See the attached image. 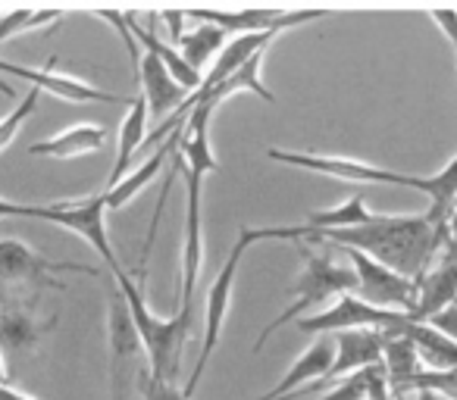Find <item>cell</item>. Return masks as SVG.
<instances>
[{"label":"cell","instance_id":"obj_31","mask_svg":"<svg viewBox=\"0 0 457 400\" xmlns=\"http://www.w3.org/2000/svg\"><path fill=\"white\" fill-rule=\"evenodd\" d=\"M45 204H13L7 197H0V219H41Z\"/></svg>","mask_w":457,"mask_h":400},{"label":"cell","instance_id":"obj_11","mask_svg":"<svg viewBox=\"0 0 457 400\" xmlns=\"http://www.w3.org/2000/svg\"><path fill=\"white\" fill-rule=\"evenodd\" d=\"M376 363H382V331H376V329L338 331L336 335V360H332L329 372H326L323 379L311 381V385L298 388V391L292 394V400L320 391L326 381H336V379H342V375H354L367 366H376Z\"/></svg>","mask_w":457,"mask_h":400},{"label":"cell","instance_id":"obj_33","mask_svg":"<svg viewBox=\"0 0 457 400\" xmlns=\"http://www.w3.org/2000/svg\"><path fill=\"white\" fill-rule=\"evenodd\" d=\"M429 325H432V329L442 331V335H448L451 341L457 344V304H451L448 310L436 313V316L429 319Z\"/></svg>","mask_w":457,"mask_h":400},{"label":"cell","instance_id":"obj_10","mask_svg":"<svg viewBox=\"0 0 457 400\" xmlns=\"http://www.w3.org/2000/svg\"><path fill=\"white\" fill-rule=\"evenodd\" d=\"M185 176V241H182V306L179 310L195 316V285L204 266V176L182 166Z\"/></svg>","mask_w":457,"mask_h":400},{"label":"cell","instance_id":"obj_4","mask_svg":"<svg viewBox=\"0 0 457 400\" xmlns=\"http://www.w3.org/2000/svg\"><path fill=\"white\" fill-rule=\"evenodd\" d=\"M323 254H313V250L301 248V257H304V273H301V279L292 285V298H298L295 304H288L286 310L279 313L276 319H270L267 325H263V331L257 335L254 341V354H261V347L270 341V335H273L276 329H282V325H288L292 319H301V313L311 310V306L323 304V300L329 298H342V294H354L357 291V273L348 266H338L336 260H332L329 254V244H323Z\"/></svg>","mask_w":457,"mask_h":400},{"label":"cell","instance_id":"obj_6","mask_svg":"<svg viewBox=\"0 0 457 400\" xmlns=\"http://www.w3.org/2000/svg\"><path fill=\"white\" fill-rule=\"evenodd\" d=\"M407 322H413L407 313L373 306V304H367L361 294H342L329 310H320V313H313V316H301L298 331H304V335H326V331L338 335V331H351V329L392 331Z\"/></svg>","mask_w":457,"mask_h":400},{"label":"cell","instance_id":"obj_25","mask_svg":"<svg viewBox=\"0 0 457 400\" xmlns=\"http://www.w3.org/2000/svg\"><path fill=\"white\" fill-rule=\"evenodd\" d=\"M363 200H367V197H363V191H354V194H351L348 200H342V204L332 207V210L311 213L304 225H307V229H313V232H329V229H357V225H367L370 219L376 216V213H370Z\"/></svg>","mask_w":457,"mask_h":400},{"label":"cell","instance_id":"obj_12","mask_svg":"<svg viewBox=\"0 0 457 400\" xmlns=\"http://www.w3.org/2000/svg\"><path fill=\"white\" fill-rule=\"evenodd\" d=\"M57 325V316L41 319L35 313V300L22 304L16 298H7L0 306V350L4 354H32L41 347L47 335Z\"/></svg>","mask_w":457,"mask_h":400},{"label":"cell","instance_id":"obj_20","mask_svg":"<svg viewBox=\"0 0 457 400\" xmlns=\"http://www.w3.org/2000/svg\"><path fill=\"white\" fill-rule=\"evenodd\" d=\"M129 29H132V35L138 38L141 51H151L154 57H157L160 63L166 66V72H170V76L176 78V82L182 85L188 94H195V91L201 88V85H204V72H197L195 66H188V60H185L172 45L160 41L157 32H154V26L151 29L138 26V13H129Z\"/></svg>","mask_w":457,"mask_h":400},{"label":"cell","instance_id":"obj_8","mask_svg":"<svg viewBox=\"0 0 457 400\" xmlns=\"http://www.w3.org/2000/svg\"><path fill=\"white\" fill-rule=\"evenodd\" d=\"M351 260V269L357 273V291L367 304L382 306V310H401L411 316L417 306V282L404 279L395 269L382 266V263L370 260L367 254L354 248H342Z\"/></svg>","mask_w":457,"mask_h":400},{"label":"cell","instance_id":"obj_5","mask_svg":"<svg viewBox=\"0 0 457 400\" xmlns=\"http://www.w3.org/2000/svg\"><path fill=\"white\" fill-rule=\"evenodd\" d=\"M60 273H79V275H101L95 266L72 260H47L38 250H32L20 238H0V285H32L35 291L41 288H57L63 291Z\"/></svg>","mask_w":457,"mask_h":400},{"label":"cell","instance_id":"obj_19","mask_svg":"<svg viewBox=\"0 0 457 400\" xmlns=\"http://www.w3.org/2000/svg\"><path fill=\"white\" fill-rule=\"evenodd\" d=\"M332 360H336V344H329L326 338H320V341H313L311 347L304 350V354L298 356V360L292 363V369H288L286 375L279 379V385L273 388V391H267L261 400H282V397H292L298 388L311 385V381L323 379L326 372H329Z\"/></svg>","mask_w":457,"mask_h":400},{"label":"cell","instance_id":"obj_29","mask_svg":"<svg viewBox=\"0 0 457 400\" xmlns=\"http://www.w3.org/2000/svg\"><path fill=\"white\" fill-rule=\"evenodd\" d=\"M138 391L145 400H191L182 388H176V381H163L157 375H151L147 363L138 369Z\"/></svg>","mask_w":457,"mask_h":400},{"label":"cell","instance_id":"obj_35","mask_svg":"<svg viewBox=\"0 0 457 400\" xmlns=\"http://www.w3.org/2000/svg\"><path fill=\"white\" fill-rule=\"evenodd\" d=\"M0 400H35V397L16 391V388H10V385H0Z\"/></svg>","mask_w":457,"mask_h":400},{"label":"cell","instance_id":"obj_17","mask_svg":"<svg viewBox=\"0 0 457 400\" xmlns=\"http://www.w3.org/2000/svg\"><path fill=\"white\" fill-rule=\"evenodd\" d=\"M110 132L104 126H95V122H79V126H70L63 132H57L54 138L35 141L29 147L32 157H57V159H72V157H88L95 151H104Z\"/></svg>","mask_w":457,"mask_h":400},{"label":"cell","instance_id":"obj_3","mask_svg":"<svg viewBox=\"0 0 457 400\" xmlns=\"http://www.w3.org/2000/svg\"><path fill=\"white\" fill-rule=\"evenodd\" d=\"M116 285H120L122 298L129 300V310H132V319L138 325V335L147 347V369L151 375L163 381H176L179 366H182V350L185 341L191 338L195 331V316L179 310L172 319H160L147 310V300H145V288L138 282L129 279V273L116 269Z\"/></svg>","mask_w":457,"mask_h":400},{"label":"cell","instance_id":"obj_30","mask_svg":"<svg viewBox=\"0 0 457 400\" xmlns=\"http://www.w3.org/2000/svg\"><path fill=\"white\" fill-rule=\"evenodd\" d=\"M323 400H367V379H363V369L342 381L336 391H329Z\"/></svg>","mask_w":457,"mask_h":400},{"label":"cell","instance_id":"obj_18","mask_svg":"<svg viewBox=\"0 0 457 400\" xmlns=\"http://www.w3.org/2000/svg\"><path fill=\"white\" fill-rule=\"evenodd\" d=\"M179 141H182V128L179 132L170 135V141H166L163 147H157V153L154 157H147L145 163L138 166L135 172H129L126 178H122L120 184H113V188H104V197H107V210H122L126 204H132L135 197L141 194V191L147 188V184L154 182V178L160 176V172L166 169V163H170V157L179 151Z\"/></svg>","mask_w":457,"mask_h":400},{"label":"cell","instance_id":"obj_37","mask_svg":"<svg viewBox=\"0 0 457 400\" xmlns=\"http://www.w3.org/2000/svg\"><path fill=\"white\" fill-rule=\"evenodd\" d=\"M417 400H448V397L438 391H417Z\"/></svg>","mask_w":457,"mask_h":400},{"label":"cell","instance_id":"obj_23","mask_svg":"<svg viewBox=\"0 0 457 400\" xmlns=\"http://www.w3.org/2000/svg\"><path fill=\"white\" fill-rule=\"evenodd\" d=\"M401 335L411 338V344L417 347V356L429 372H448L457 366V344L448 335H442L438 329H432L429 322H407L401 329Z\"/></svg>","mask_w":457,"mask_h":400},{"label":"cell","instance_id":"obj_2","mask_svg":"<svg viewBox=\"0 0 457 400\" xmlns=\"http://www.w3.org/2000/svg\"><path fill=\"white\" fill-rule=\"evenodd\" d=\"M307 238V225H267V229H248L242 225L238 232V241L232 244L228 250L226 263H222L220 275L213 279L210 285V294H207V316H204V344H201V356L195 363V372H191L188 385L182 388L185 394H195L197 381H201L204 369H207L210 356L216 350V341H220V331H222V322H226V313H228V300H232V288H236V275H238V266H242V257L251 244L257 241H304Z\"/></svg>","mask_w":457,"mask_h":400},{"label":"cell","instance_id":"obj_24","mask_svg":"<svg viewBox=\"0 0 457 400\" xmlns=\"http://www.w3.org/2000/svg\"><path fill=\"white\" fill-rule=\"evenodd\" d=\"M188 20L207 22L222 32H236V35H254V32H270V29L279 26V20L286 13H276V10H238V13H220V10H185Z\"/></svg>","mask_w":457,"mask_h":400},{"label":"cell","instance_id":"obj_26","mask_svg":"<svg viewBox=\"0 0 457 400\" xmlns=\"http://www.w3.org/2000/svg\"><path fill=\"white\" fill-rule=\"evenodd\" d=\"M222 47H226V32L216 29V26H207V22H201L195 32L182 35V41L176 45V51L188 60V66H195V69L201 72L204 66H213V60L220 57Z\"/></svg>","mask_w":457,"mask_h":400},{"label":"cell","instance_id":"obj_13","mask_svg":"<svg viewBox=\"0 0 457 400\" xmlns=\"http://www.w3.org/2000/svg\"><path fill=\"white\" fill-rule=\"evenodd\" d=\"M110 354H113V363H110V381H113V397L122 400V375H126V366L132 360H141L147 354L145 341L138 335V325L132 319V310H129V300L122 298V291H110Z\"/></svg>","mask_w":457,"mask_h":400},{"label":"cell","instance_id":"obj_38","mask_svg":"<svg viewBox=\"0 0 457 400\" xmlns=\"http://www.w3.org/2000/svg\"><path fill=\"white\" fill-rule=\"evenodd\" d=\"M0 385H7V369H4V350H0Z\"/></svg>","mask_w":457,"mask_h":400},{"label":"cell","instance_id":"obj_32","mask_svg":"<svg viewBox=\"0 0 457 400\" xmlns=\"http://www.w3.org/2000/svg\"><path fill=\"white\" fill-rule=\"evenodd\" d=\"M429 16H432V22H438V29H442L448 45L454 47V53H457V10H432Z\"/></svg>","mask_w":457,"mask_h":400},{"label":"cell","instance_id":"obj_21","mask_svg":"<svg viewBox=\"0 0 457 400\" xmlns=\"http://www.w3.org/2000/svg\"><path fill=\"white\" fill-rule=\"evenodd\" d=\"M382 366H386L388 385H392L395 397H404L411 381L423 372L420 369L417 347L401 331H382Z\"/></svg>","mask_w":457,"mask_h":400},{"label":"cell","instance_id":"obj_9","mask_svg":"<svg viewBox=\"0 0 457 400\" xmlns=\"http://www.w3.org/2000/svg\"><path fill=\"white\" fill-rule=\"evenodd\" d=\"M107 213H110L107 197H104V191H101V194H91V197H85V200H54V204H45L41 219H45V223H57V225H63V229L82 235L85 241L101 254V260L110 266V273H116V269H122V266L107 241V225H104Z\"/></svg>","mask_w":457,"mask_h":400},{"label":"cell","instance_id":"obj_14","mask_svg":"<svg viewBox=\"0 0 457 400\" xmlns=\"http://www.w3.org/2000/svg\"><path fill=\"white\" fill-rule=\"evenodd\" d=\"M0 72L26 78V82H32V88H38L41 94L47 91V94L60 97V101H66V103H122V97L110 94V91H101V88H95V85L82 82V78L66 76V72H54V60H51V66H41V69L0 60Z\"/></svg>","mask_w":457,"mask_h":400},{"label":"cell","instance_id":"obj_22","mask_svg":"<svg viewBox=\"0 0 457 400\" xmlns=\"http://www.w3.org/2000/svg\"><path fill=\"white\" fill-rule=\"evenodd\" d=\"M147 101L145 97H132L129 101V113L122 116L120 122V151H116V159H113V169H110V178H107V188L120 184L122 178L129 176V163H132L135 151L147 141Z\"/></svg>","mask_w":457,"mask_h":400},{"label":"cell","instance_id":"obj_34","mask_svg":"<svg viewBox=\"0 0 457 400\" xmlns=\"http://www.w3.org/2000/svg\"><path fill=\"white\" fill-rule=\"evenodd\" d=\"M160 20H166L170 22V32H172V41H182V22L188 20V16H185V10H166V13H160Z\"/></svg>","mask_w":457,"mask_h":400},{"label":"cell","instance_id":"obj_36","mask_svg":"<svg viewBox=\"0 0 457 400\" xmlns=\"http://www.w3.org/2000/svg\"><path fill=\"white\" fill-rule=\"evenodd\" d=\"M448 248L457 250V207H454V213H451V219H448Z\"/></svg>","mask_w":457,"mask_h":400},{"label":"cell","instance_id":"obj_16","mask_svg":"<svg viewBox=\"0 0 457 400\" xmlns=\"http://www.w3.org/2000/svg\"><path fill=\"white\" fill-rule=\"evenodd\" d=\"M138 85L145 88L147 113L157 116V119L160 116H172L185 101H188V91L166 72V66L160 63L151 51H145V57H141Z\"/></svg>","mask_w":457,"mask_h":400},{"label":"cell","instance_id":"obj_28","mask_svg":"<svg viewBox=\"0 0 457 400\" xmlns=\"http://www.w3.org/2000/svg\"><path fill=\"white\" fill-rule=\"evenodd\" d=\"M97 20L110 22V26L116 29V35L122 38V45H126L129 51V60H132V72L135 78H138V69H141V57H145V51H141L138 38L132 35V29H129V13H120V10H97Z\"/></svg>","mask_w":457,"mask_h":400},{"label":"cell","instance_id":"obj_27","mask_svg":"<svg viewBox=\"0 0 457 400\" xmlns=\"http://www.w3.org/2000/svg\"><path fill=\"white\" fill-rule=\"evenodd\" d=\"M38 101H41V91L32 88L13 110H10L7 116H4V119H0V153L13 144V138L20 135V128L26 126V119L35 113V110H38Z\"/></svg>","mask_w":457,"mask_h":400},{"label":"cell","instance_id":"obj_15","mask_svg":"<svg viewBox=\"0 0 457 400\" xmlns=\"http://www.w3.org/2000/svg\"><path fill=\"white\" fill-rule=\"evenodd\" d=\"M457 304V250L445 248L442 257L432 263V269L417 282V306H413V322H429L436 313Z\"/></svg>","mask_w":457,"mask_h":400},{"label":"cell","instance_id":"obj_1","mask_svg":"<svg viewBox=\"0 0 457 400\" xmlns=\"http://www.w3.org/2000/svg\"><path fill=\"white\" fill-rule=\"evenodd\" d=\"M304 241L354 248L404 279L420 282L448 248V225H432L426 213L420 216H373L367 225H357V229H307Z\"/></svg>","mask_w":457,"mask_h":400},{"label":"cell","instance_id":"obj_7","mask_svg":"<svg viewBox=\"0 0 457 400\" xmlns=\"http://www.w3.org/2000/svg\"><path fill=\"white\" fill-rule=\"evenodd\" d=\"M267 157L276 159V163L298 166V169H311L320 172V176H332L354 184H398V188L420 191V178H423V176H404V172L379 169V166L361 163V159L329 157V153H295V151H282V147H270Z\"/></svg>","mask_w":457,"mask_h":400}]
</instances>
